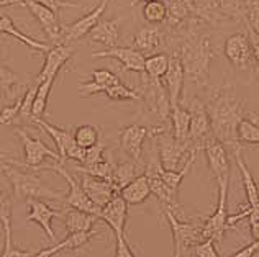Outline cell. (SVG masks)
Returning a JSON list of instances; mask_svg holds the SVG:
<instances>
[{"label":"cell","instance_id":"cell-1","mask_svg":"<svg viewBox=\"0 0 259 257\" xmlns=\"http://www.w3.org/2000/svg\"><path fill=\"white\" fill-rule=\"evenodd\" d=\"M205 108L212 121L213 136L227 147L228 152L235 154L241 151L238 139V123L244 118V105L238 98L235 87L222 84L218 87H207Z\"/></svg>","mask_w":259,"mask_h":257},{"label":"cell","instance_id":"cell-2","mask_svg":"<svg viewBox=\"0 0 259 257\" xmlns=\"http://www.w3.org/2000/svg\"><path fill=\"white\" fill-rule=\"evenodd\" d=\"M2 171L10 182L13 195L18 200L26 201L28 198H41V200L64 201V192L56 190V188L48 185L35 169H26V167L20 169V166H13L4 161Z\"/></svg>","mask_w":259,"mask_h":257},{"label":"cell","instance_id":"cell-3","mask_svg":"<svg viewBox=\"0 0 259 257\" xmlns=\"http://www.w3.org/2000/svg\"><path fill=\"white\" fill-rule=\"evenodd\" d=\"M151 138L154 139L156 149H158L161 166L167 171H179L187 162L190 154L194 151H199L190 143H182V141L176 139L172 131L167 130V128L156 133Z\"/></svg>","mask_w":259,"mask_h":257},{"label":"cell","instance_id":"cell-4","mask_svg":"<svg viewBox=\"0 0 259 257\" xmlns=\"http://www.w3.org/2000/svg\"><path fill=\"white\" fill-rule=\"evenodd\" d=\"M15 133H17V136L20 138V141H22L25 159H23V162H17L13 159H2V158H0L2 161L9 162V164H13V166L35 169V171H39V169H41L43 162L46 159H53L54 162H63L59 152L53 151L51 147H48L39 138L30 136V134L26 133L25 130H22V128H15ZM63 164H66V162H63Z\"/></svg>","mask_w":259,"mask_h":257},{"label":"cell","instance_id":"cell-5","mask_svg":"<svg viewBox=\"0 0 259 257\" xmlns=\"http://www.w3.org/2000/svg\"><path fill=\"white\" fill-rule=\"evenodd\" d=\"M166 220L171 226L172 231V241H174V255H189L192 254V247L199 241H202V231L200 226H197L195 223L190 221H182L177 218V215L169 208H162Z\"/></svg>","mask_w":259,"mask_h":257},{"label":"cell","instance_id":"cell-6","mask_svg":"<svg viewBox=\"0 0 259 257\" xmlns=\"http://www.w3.org/2000/svg\"><path fill=\"white\" fill-rule=\"evenodd\" d=\"M228 187L230 182H220L218 184V203L213 215H210L205 223L200 226L202 238H212L215 242L222 244L223 236L230 228L228 225V213H227V200H228Z\"/></svg>","mask_w":259,"mask_h":257},{"label":"cell","instance_id":"cell-7","mask_svg":"<svg viewBox=\"0 0 259 257\" xmlns=\"http://www.w3.org/2000/svg\"><path fill=\"white\" fill-rule=\"evenodd\" d=\"M41 169H45V171L58 172L61 177L67 182L69 190H67V195H64V201H63L66 207H72V208L82 210V212H87V213H92L95 216H99L100 208L87 197V193L84 192L80 182H77L69 172H67V169L64 167L63 162H56V164H53V166H41Z\"/></svg>","mask_w":259,"mask_h":257},{"label":"cell","instance_id":"cell-8","mask_svg":"<svg viewBox=\"0 0 259 257\" xmlns=\"http://www.w3.org/2000/svg\"><path fill=\"white\" fill-rule=\"evenodd\" d=\"M223 53L227 56L228 63L236 71L249 72V74L254 72L256 63L253 53H251V46L246 33H235V35L228 36L223 46Z\"/></svg>","mask_w":259,"mask_h":257},{"label":"cell","instance_id":"cell-9","mask_svg":"<svg viewBox=\"0 0 259 257\" xmlns=\"http://www.w3.org/2000/svg\"><path fill=\"white\" fill-rule=\"evenodd\" d=\"M108 5V0H100L97 7L77 18L76 22H72L71 25H63L61 28V36H59V43H72V41H79V39L85 38L87 35H91V31L95 25L99 23V20L102 15L105 13V9Z\"/></svg>","mask_w":259,"mask_h":257},{"label":"cell","instance_id":"cell-10","mask_svg":"<svg viewBox=\"0 0 259 257\" xmlns=\"http://www.w3.org/2000/svg\"><path fill=\"white\" fill-rule=\"evenodd\" d=\"M202 151L205 152L208 167L213 174L217 184H220V182H230L231 164H230V156L227 147L212 134V136H208L203 141Z\"/></svg>","mask_w":259,"mask_h":257},{"label":"cell","instance_id":"cell-11","mask_svg":"<svg viewBox=\"0 0 259 257\" xmlns=\"http://www.w3.org/2000/svg\"><path fill=\"white\" fill-rule=\"evenodd\" d=\"M190 110V130H189V141L195 149L202 151L203 141L212 136V121H210L208 112L205 104L199 98H192V102L187 105Z\"/></svg>","mask_w":259,"mask_h":257},{"label":"cell","instance_id":"cell-12","mask_svg":"<svg viewBox=\"0 0 259 257\" xmlns=\"http://www.w3.org/2000/svg\"><path fill=\"white\" fill-rule=\"evenodd\" d=\"M92 58H107L117 61L123 72H145L146 56L133 46H113V48H108L105 51H95L92 53Z\"/></svg>","mask_w":259,"mask_h":257},{"label":"cell","instance_id":"cell-13","mask_svg":"<svg viewBox=\"0 0 259 257\" xmlns=\"http://www.w3.org/2000/svg\"><path fill=\"white\" fill-rule=\"evenodd\" d=\"M128 203L120 193L113 195L110 201L100 208L97 218L112 228L115 238H125V226L128 221Z\"/></svg>","mask_w":259,"mask_h":257},{"label":"cell","instance_id":"cell-14","mask_svg":"<svg viewBox=\"0 0 259 257\" xmlns=\"http://www.w3.org/2000/svg\"><path fill=\"white\" fill-rule=\"evenodd\" d=\"M23 7L28 9V12L33 15L41 26V30L46 33V36L51 39V43H59L61 36V28L63 25L59 23L58 12L51 10L50 7L36 2V0H23Z\"/></svg>","mask_w":259,"mask_h":257},{"label":"cell","instance_id":"cell-15","mask_svg":"<svg viewBox=\"0 0 259 257\" xmlns=\"http://www.w3.org/2000/svg\"><path fill=\"white\" fill-rule=\"evenodd\" d=\"M74 53H76V48H71L64 43H54L51 49L45 54V64L35 80L41 82L48 77H58L59 71L72 59Z\"/></svg>","mask_w":259,"mask_h":257},{"label":"cell","instance_id":"cell-16","mask_svg":"<svg viewBox=\"0 0 259 257\" xmlns=\"http://www.w3.org/2000/svg\"><path fill=\"white\" fill-rule=\"evenodd\" d=\"M26 203L30 205V212L26 216V223H36L45 231V234L50 238L53 242L58 241V236L54 234L53 228H51V221L54 218H61V213L63 210H54L46 203L41 198H28Z\"/></svg>","mask_w":259,"mask_h":257},{"label":"cell","instance_id":"cell-17","mask_svg":"<svg viewBox=\"0 0 259 257\" xmlns=\"http://www.w3.org/2000/svg\"><path fill=\"white\" fill-rule=\"evenodd\" d=\"M149 138V128L143 125H128L120 130V147L130 159L140 162L143 158V144Z\"/></svg>","mask_w":259,"mask_h":257},{"label":"cell","instance_id":"cell-18","mask_svg":"<svg viewBox=\"0 0 259 257\" xmlns=\"http://www.w3.org/2000/svg\"><path fill=\"white\" fill-rule=\"evenodd\" d=\"M184 80H186V72H184V66L181 63V59L177 54H171L167 71L164 74V77H162V82H164V87L167 90L171 107L181 104V97H182V90H184Z\"/></svg>","mask_w":259,"mask_h":257},{"label":"cell","instance_id":"cell-19","mask_svg":"<svg viewBox=\"0 0 259 257\" xmlns=\"http://www.w3.org/2000/svg\"><path fill=\"white\" fill-rule=\"evenodd\" d=\"M102 231L97 229L94 231L89 229V231H76V233H67V236L59 242H54L51 247H46L41 249V251L35 252V255L38 257H48V255H53V254H58V252H63V251H79V249L85 247L89 242H91L95 236H100Z\"/></svg>","mask_w":259,"mask_h":257},{"label":"cell","instance_id":"cell-20","mask_svg":"<svg viewBox=\"0 0 259 257\" xmlns=\"http://www.w3.org/2000/svg\"><path fill=\"white\" fill-rule=\"evenodd\" d=\"M80 175H82L80 185H82L84 192L99 208H102L107 201L112 200L113 195L118 193L110 180L94 177V175H89V174H80Z\"/></svg>","mask_w":259,"mask_h":257},{"label":"cell","instance_id":"cell-21","mask_svg":"<svg viewBox=\"0 0 259 257\" xmlns=\"http://www.w3.org/2000/svg\"><path fill=\"white\" fill-rule=\"evenodd\" d=\"M166 43V35L158 25L143 26L133 35V48L141 51L143 54L158 53L159 48Z\"/></svg>","mask_w":259,"mask_h":257},{"label":"cell","instance_id":"cell-22","mask_svg":"<svg viewBox=\"0 0 259 257\" xmlns=\"http://www.w3.org/2000/svg\"><path fill=\"white\" fill-rule=\"evenodd\" d=\"M0 33H2V35H7V36H12V38L18 39V41L23 43L28 49L38 51L41 54H46L48 51L51 49V46L54 44V43L38 41V39L25 35L23 31L18 30V26L15 25V22H13V18L7 15V13H0Z\"/></svg>","mask_w":259,"mask_h":257},{"label":"cell","instance_id":"cell-23","mask_svg":"<svg viewBox=\"0 0 259 257\" xmlns=\"http://www.w3.org/2000/svg\"><path fill=\"white\" fill-rule=\"evenodd\" d=\"M123 18H100L91 31V39L107 48H113L120 39V23Z\"/></svg>","mask_w":259,"mask_h":257},{"label":"cell","instance_id":"cell-24","mask_svg":"<svg viewBox=\"0 0 259 257\" xmlns=\"http://www.w3.org/2000/svg\"><path fill=\"white\" fill-rule=\"evenodd\" d=\"M12 210H13V195L0 184V225L4 228L5 239L4 249L0 251V255L7 257L9 251L13 247L12 242Z\"/></svg>","mask_w":259,"mask_h":257},{"label":"cell","instance_id":"cell-25","mask_svg":"<svg viewBox=\"0 0 259 257\" xmlns=\"http://www.w3.org/2000/svg\"><path fill=\"white\" fill-rule=\"evenodd\" d=\"M61 220H63V225L67 233H76V231H89V229H92L95 221L99 218L92 213L82 212V210L64 207L63 213H61Z\"/></svg>","mask_w":259,"mask_h":257},{"label":"cell","instance_id":"cell-26","mask_svg":"<svg viewBox=\"0 0 259 257\" xmlns=\"http://www.w3.org/2000/svg\"><path fill=\"white\" fill-rule=\"evenodd\" d=\"M118 193L123 197L126 203L132 207L145 203V201L151 197V187H149V180L146 177V174L136 175V177L132 182H128Z\"/></svg>","mask_w":259,"mask_h":257},{"label":"cell","instance_id":"cell-27","mask_svg":"<svg viewBox=\"0 0 259 257\" xmlns=\"http://www.w3.org/2000/svg\"><path fill=\"white\" fill-rule=\"evenodd\" d=\"M31 125L41 128L46 134H50L53 143L56 144V151L59 152L61 159H63V162H66V152L69 149V146L74 143L72 133L67 130H63V128H59L56 125H51L50 121H46L45 118H38L35 121H31Z\"/></svg>","mask_w":259,"mask_h":257},{"label":"cell","instance_id":"cell-28","mask_svg":"<svg viewBox=\"0 0 259 257\" xmlns=\"http://www.w3.org/2000/svg\"><path fill=\"white\" fill-rule=\"evenodd\" d=\"M167 17L166 25L169 30L177 28L184 22H187L194 17V2L192 0H164Z\"/></svg>","mask_w":259,"mask_h":257},{"label":"cell","instance_id":"cell-29","mask_svg":"<svg viewBox=\"0 0 259 257\" xmlns=\"http://www.w3.org/2000/svg\"><path fill=\"white\" fill-rule=\"evenodd\" d=\"M171 131L176 139L182 143H190L189 141V130H190V110L182 104L171 107Z\"/></svg>","mask_w":259,"mask_h":257},{"label":"cell","instance_id":"cell-30","mask_svg":"<svg viewBox=\"0 0 259 257\" xmlns=\"http://www.w3.org/2000/svg\"><path fill=\"white\" fill-rule=\"evenodd\" d=\"M233 158H235L236 166H238V169H240V174H241L244 192H246V198H248V207H251V208L259 207V187L256 184L253 174H251L249 169L246 167V162H244L243 158H241V151L235 152Z\"/></svg>","mask_w":259,"mask_h":257},{"label":"cell","instance_id":"cell-31","mask_svg":"<svg viewBox=\"0 0 259 257\" xmlns=\"http://www.w3.org/2000/svg\"><path fill=\"white\" fill-rule=\"evenodd\" d=\"M54 82H56V77H48V79L41 80V82H38L35 100H33V107H31L30 123L38 118H45V113L48 108V98H50V93H51Z\"/></svg>","mask_w":259,"mask_h":257},{"label":"cell","instance_id":"cell-32","mask_svg":"<svg viewBox=\"0 0 259 257\" xmlns=\"http://www.w3.org/2000/svg\"><path fill=\"white\" fill-rule=\"evenodd\" d=\"M138 174V162L130 159L125 162H113V169H112V179L110 182L113 187L117 188V192H120L128 182H132Z\"/></svg>","mask_w":259,"mask_h":257},{"label":"cell","instance_id":"cell-33","mask_svg":"<svg viewBox=\"0 0 259 257\" xmlns=\"http://www.w3.org/2000/svg\"><path fill=\"white\" fill-rule=\"evenodd\" d=\"M22 90V82L15 71L9 66L0 64V95L7 100H15L18 92Z\"/></svg>","mask_w":259,"mask_h":257},{"label":"cell","instance_id":"cell-34","mask_svg":"<svg viewBox=\"0 0 259 257\" xmlns=\"http://www.w3.org/2000/svg\"><path fill=\"white\" fill-rule=\"evenodd\" d=\"M169 53H153L145 59V74L149 79H162L169 66Z\"/></svg>","mask_w":259,"mask_h":257},{"label":"cell","instance_id":"cell-35","mask_svg":"<svg viewBox=\"0 0 259 257\" xmlns=\"http://www.w3.org/2000/svg\"><path fill=\"white\" fill-rule=\"evenodd\" d=\"M141 13H143V18H145L149 25L164 23L167 17V9H166L164 0H149V2H145Z\"/></svg>","mask_w":259,"mask_h":257},{"label":"cell","instance_id":"cell-36","mask_svg":"<svg viewBox=\"0 0 259 257\" xmlns=\"http://www.w3.org/2000/svg\"><path fill=\"white\" fill-rule=\"evenodd\" d=\"M104 95H107L108 100L112 102H126V100H136V102H141V95L138 90L130 89L128 85H125L121 80L115 82L112 85H108L104 90Z\"/></svg>","mask_w":259,"mask_h":257},{"label":"cell","instance_id":"cell-37","mask_svg":"<svg viewBox=\"0 0 259 257\" xmlns=\"http://www.w3.org/2000/svg\"><path fill=\"white\" fill-rule=\"evenodd\" d=\"M100 136H102L100 128L92 126V125H80L72 133L74 143L85 147V149L97 143V141L100 139Z\"/></svg>","mask_w":259,"mask_h":257},{"label":"cell","instance_id":"cell-38","mask_svg":"<svg viewBox=\"0 0 259 257\" xmlns=\"http://www.w3.org/2000/svg\"><path fill=\"white\" fill-rule=\"evenodd\" d=\"M112 169H113V161H112V156H108V158H104L102 161L95 162V164L76 167V172L77 174H89V175H94V177L110 180L112 179Z\"/></svg>","mask_w":259,"mask_h":257},{"label":"cell","instance_id":"cell-39","mask_svg":"<svg viewBox=\"0 0 259 257\" xmlns=\"http://www.w3.org/2000/svg\"><path fill=\"white\" fill-rule=\"evenodd\" d=\"M238 139L240 143L248 144H259V126L254 125L248 117H244L240 123H238Z\"/></svg>","mask_w":259,"mask_h":257},{"label":"cell","instance_id":"cell-40","mask_svg":"<svg viewBox=\"0 0 259 257\" xmlns=\"http://www.w3.org/2000/svg\"><path fill=\"white\" fill-rule=\"evenodd\" d=\"M20 108H22V97H17L12 104L5 105L0 110V125H13L18 121L20 117Z\"/></svg>","mask_w":259,"mask_h":257},{"label":"cell","instance_id":"cell-41","mask_svg":"<svg viewBox=\"0 0 259 257\" xmlns=\"http://www.w3.org/2000/svg\"><path fill=\"white\" fill-rule=\"evenodd\" d=\"M105 149H107V143L100 136V139L94 146L87 147L85 159H84V162L80 166H91V164H95V162L102 161V159L105 158Z\"/></svg>","mask_w":259,"mask_h":257},{"label":"cell","instance_id":"cell-42","mask_svg":"<svg viewBox=\"0 0 259 257\" xmlns=\"http://www.w3.org/2000/svg\"><path fill=\"white\" fill-rule=\"evenodd\" d=\"M244 23L259 35V0H246L244 10Z\"/></svg>","mask_w":259,"mask_h":257},{"label":"cell","instance_id":"cell-43","mask_svg":"<svg viewBox=\"0 0 259 257\" xmlns=\"http://www.w3.org/2000/svg\"><path fill=\"white\" fill-rule=\"evenodd\" d=\"M91 80H94L95 84H99L104 87V90L107 89L108 85H112L115 82H118V76L117 74H113L112 71H108V69H95L91 72ZM104 93V92H102Z\"/></svg>","mask_w":259,"mask_h":257},{"label":"cell","instance_id":"cell-44","mask_svg":"<svg viewBox=\"0 0 259 257\" xmlns=\"http://www.w3.org/2000/svg\"><path fill=\"white\" fill-rule=\"evenodd\" d=\"M215 246L217 244H215V241L212 238H205V239L199 241L192 247V254H195L197 257H218L220 254H218Z\"/></svg>","mask_w":259,"mask_h":257},{"label":"cell","instance_id":"cell-45","mask_svg":"<svg viewBox=\"0 0 259 257\" xmlns=\"http://www.w3.org/2000/svg\"><path fill=\"white\" fill-rule=\"evenodd\" d=\"M244 30H246V35L249 39V46H251V53H253V58H254V63L259 67V35L249 26L244 23Z\"/></svg>","mask_w":259,"mask_h":257},{"label":"cell","instance_id":"cell-46","mask_svg":"<svg viewBox=\"0 0 259 257\" xmlns=\"http://www.w3.org/2000/svg\"><path fill=\"white\" fill-rule=\"evenodd\" d=\"M117 239V244H115V257H135V251L130 247L128 241H126V236L125 238H115Z\"/></svg>","mask_w":259,"mask_h":257},{"label":"cell","instance_id":"cell-47","mask_svg":"<svg viewBox=\"0 0 259 257\" xmlns=\"http://www.w3.org/2000/svg\"><path fill=\"white\" fill-rule=\"evenodd\" d=\"M85 154H87V149H85V147L79 146V144H76V143H72V144L69 146V149H67V152H66V161H67V159H71V161L79 162V164H82L84 159H85Z\"/></svg>","mask_w":259,"mask_h":257},{"label":"cell","instance_id":"cell-48","mask_svg":"<svg viewBox=\"0 0 259 257\" xmlns=\"http://www.w3.org/2000/svg\"><path fill=\"white\" fill-rule=\"evenodd\" d=\"M36 2L50 7L54 12H59L61 9H72V7H76V4L71 2V0H36Z\"/></svg>","mask_w":259,"mask_h":257},{"label":"cell","instance_id":"cell-49","mask_svg":"<svg viewBox=\"0 0 259 257\" xmlns=\"http://www.w3.org/2000/svg\"><path fill=\"white\" fill-rule=\"evenodd\" d=\"M257 252H259V241H254L253 239V242H251V244L241 247L240 251H236L233 255L235 257H251V255H254Z\"/></svg>","mask_w":259,"mask_h":257},{"label":"cell","instance_id":"cell-50","mask_svg":"<svg viewBox=\"0 0 259 257\" xmlns=\"http://www.w3.org/2000/svg\"><path fill=\"white\" fill-rule=\"evenodd\" d=\"M9 5H23V0H0V7H9Z\"/></svg>","mask_w":259,"mask_h":257},{"label":"cell","instance_id":"cell-51","mask_svg":"<svg viewBox=\"0 0 259 257\" xmlns=\"http://www.w3.org/2000/svg\"><path fill=\"white\" fill-rule=\"evenodd\" d=\"M246 117H248V118H249L251 121H253L254 125H257V126H259V113H254V112H251V113H248V115H246Z\"/></svg>","mask_w":259,"mask_h":257},{"label":"cell","instance_id":"cell-52","mask_svg":"<svg viewBox=\"0 0 259 257\" xmlns=\"http://www.w3.org/2000/svg\"><path fill=\"white\" fill-rule=\"evenodd\" d=\"M141 2H149V0H132V2H130V7H135V5H138Z\"/></svg>","mask_w":259,"mask_h":257}]
</instances>
